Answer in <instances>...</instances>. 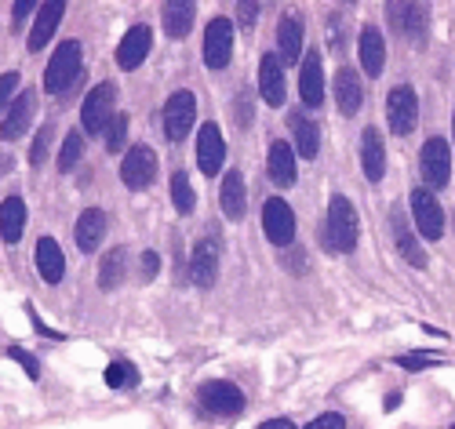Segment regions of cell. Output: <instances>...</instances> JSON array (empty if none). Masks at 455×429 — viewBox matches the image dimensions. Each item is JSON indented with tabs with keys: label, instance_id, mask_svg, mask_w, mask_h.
Listing matches in <instances>:
<instances>
[{
	"label": "cell",
	"instance_id": "6da1fadb",
	"mask_svg": "<svg viewBox=\"0 0 455 429\" xmlns=\"http://www.w3.org/2000/svg\"><path fill=\"white\" fill-rule=\"evenodd\" d=\"M80 63H84V48L77 40L58 44L48 70H44V91L48 95H66V91L80 80Z\"/></svg>",
	"mask_w": 455,
	"mask_h": 429
},
{
	"label": "cell",
	"instance_id": "7a4b0ae2",
	"mask_svg": "<svg viewBox=\"0 0 455 429\" xmlns=\"http://www.w3.org/2000/svg\"><path fill=\"white\" fill-rule=\"evenodd\" d=\"M357 211H353V204H350V197H343V193H336L328 200V229H324V237H328V244L324 248L328 251H343V255H350L353 248H357Z\"/></svg>",
	"mask_w": 455,
	"mask_h": 429
},
{
	"label": "cell",
	"instance_id": "3957f363",
	"mask_svg": "<svg viewBox=\"0 0 455 429\" xmlns=\"http://www.w3.org/2000/svg\"><path fill=\"white\" fill-rule=\"evenodd\" d=\"M113 106H117V84H95L91 87V95L84 99V106H80V124H84V135H106V128H109V120L117 116L113 113Z\"/></svg>",
	"mask_w": 455,
	"mask_h": 429
},
{
	"label": "cell",
	"instance_id": "277c9868",
	"mask_svg": "<svg viewBox=\"0 0 455 429\" xmlns=\"http://www.w3.org/2000/svg\"><path fill=\"white\" fill-rule=\"evenodd\" d=\"M197 404H200V411L211 415V418H233V415L245 411V393H240L233 382L215 379V382H204V386L197 389Z\"/></svg>",
	"mask_w": 455,
	"mask_h": 429
},
{
	"label": "cell",
	"instance_id": "5b68a950",
	"mask_svg": "<svg viewBox=\"0 0 455 429\" xmlns=\"http://www.w3.org/2000/svg\"><path fill=\"white\" fill-rule=\"evenodd\" d=\"M193 120H197V95L186 87H178L164 102V135L171 142H182L193 131Z\"/></svg>",
	"mask_w": 455,
	"mask_h": 429
},
{
	"label": "cell",
	"instance_id": "8992f818",
	"mask_svg": "<svg viewBox=\"0 0 455 429\" xmlns=\"http://www.w3.org/2000/svg\"><path fill=\"white\" fill-rule=\"evenodd\" d=\"M386 120H390V131L393 135H412L415 131V120H419V95L415 87L397 84L386 95Z\"/></svg>",
	"mask_w": 455,
	"mask_h": 429
},
{
	"label": "cell",
	"instance_id": "52a82bcc",
	"mask_svg": "<svg viewBox=\"0 0 455 429\" xmlns=\"http://www.w3.org/2000/svg\"><path fill=\"white\" fill-rule=\"evenodd\" d=\"M386 18L415 48L427 44V33H430V8L427 4H386Z\"/></svg>",
	"mask_w": 455,
	"mask_h": 429
},
{
	"label": "cell",
	"instance_id": "ba28073f",
	"mask_svg": "<svg viewBox=\"0 0 455 429\" xmlns=\"http://www.w3.org/2000/svg\"><path fill=\"white\" fill-rule=\"evenodd\" d=\"M120 178H124L128 190H149L157 178V153L149 146H132L124 153V161H120Z\"/></svg>",
	"mask_w": 455,
	"mask_h": 429
},
{
	"label": "cell",
	"instance_id": "9c48e42d",
	"mask_svg": "<svg viewBox=\"0 0 455 429\" xmlns=\"http://www.w3.org/2000/svg\"><path fill=\"white\" fill-rule=\"evenodd\" d=\"M230 55H233V22L215 15L204 29V66L223 70V66H230Z\"/></svg>",
	"mask_w": 455,
	"mask_h": 429
},
{
	"label": "cell",
	"instance_id": "30bf717a",
	"mask_svg": "<svg viewBox=\"0 0 455 429\" xmlns=\"http://www.w3.org/2000/svg\"><path fill=\"white\" fill-rule=\"evenodd\" d=\"M419 171H422L430 190H444L448 186V178H451V149H448L444 139H430L419 149Z\"/></svg>",
	"mask_w": 455,
	"mask_h": 429
},
{
	"label": "cell",
	"instance_id": "8fae6325",
	"mask_svg": "<svg viewBox=\"0 0 455 429\" xmlns=\"http://www.w3.org/2000/svg\"><path fill=\"white\" fill-rule=\"evenodd\" d=\"M412 219H415L419 233L427 240H441V233H444V211H441L437 197L427 186L412 190Z\"/></svg>",
	"mask_w": 455,
	"mask_h": 429
},
{
	"label": "cell",
	"instance_id": "7c38bea8",
	"mask_svg": "<svg viewBox=\"0 0 455 429\" xmlns=\"http://www.w3.org/2000/svg\"><path fill=\"white\" fill-rule=\"evenodd\" d=\"M262 229H266L269 244H277V248H288V244L295 240V214L281 197H273V200L262 204Z\"/></svg>",
	"mask_w": 455,
	"mask_h": 429
},
{
	"label": "cell",
	"instance_id": "4fadbf2b",
	"mask_svg": "<svg viewBox=\"0 0 455 429\" xmlns=\"http://www.w3.org/2000/svg\"><path fill=\"white\" fill-rule=\"evenodd\" d=\"M33 113H37V95L29 87L18 91V99L11 102L4 124H0V142H15L29 131V124H33Z\"/></svg>",
	"mask_w": 455,
	"mask_h": 429
},
{
	"label": "cell",
	"instance_id": "5bb4252c",
	"mask_svg": "<svg viewBox=\"0 0 455 429\" xmlns=\"http://www.w3.org/2000/svg\"><path fill=\"white\" fill-rule=\"evenodd\" d=\"M259 91H262L266 106H284L288 84H284V63H281V55L269 51V55L259 58Z\"/></svg>",
	"mask_w": 455,
	"mask_h": 429
},
{
	"label": "cell",
	"instance_id": "9a60e30c",
	"mask_svg": "<svg viewBox=\"0 0 455 429\" xmlns=\"http://www.w3.org/2000/svg\"><path fill=\"white\" fill-rule=\"evenodd\" d=\"M190 277L197 288H211L219 277V240H197L193 244V255H190Z\"/></svg>",
	"mask_w": 455,
	"mask_h": 429
},
{
	"label": "cell",
	"instance_id": "2e32d148",
	"mask_svg": "<svg viewBox=\"0 0 455 429\" xmlns=\"http://www.w3.org/2000/svg\"><path fill=\"white\" fill-rule=\"evenodd\" d=\"M226 161V139L219 131V124H204L197 135V168L204 175H219Z\"/></svg>",
	"mask_w": 455,
	"mask_h": 429
},
{
	"label": "cell",
	"instance_id": "e0dca14e",
	"mask_svg": "<svg viewBox=\"0 0 455 429\" xmlns=\"http://www.w3.org/2000/svg\"><path fill=\"white\" fill-rule=\"evenodd\" d=\"M149 48H154V33H149V26H132L124 33V40L117 44V66L128 70V73L139 70L146 63Z\"/></svg>",
	"mask_w": 455,
	"mask_h": 429
},
{
	"label": "cell",
	"instance_id": "ac0fdd59",
	"mask_svg": "<svg viewBox=\"0 0 455 429\" xmlns=\"http://www.w3.org/2000/svg\"><path fill=\"white\" fill-rule=\"evenodd\" d=\"M219 207L230 222H240L248 211V186H245V175L240 171H226L223 175V186H219Z\"/></svg>",
	"mask_w": 455,
	"mask_h": 429
},
{
	"label": "cell",
	"instance_id": "d6986e66",
	"mask_svg": "<svg viewBox=\"0 0 455 429\" xmlns=\"http://www.w3.org/2000/svg\"><path fill=\"white\" fill-rule=\"evenodd\" d=\"M73 240H77V248H80L84 255L99 251V244L106 240V211H102V207L80 211V219H77V226H73Z\"/></svg>",
	"mask_w": 455,
	"mask_h": 429
},
{
	"label": "cell",
	"instance_id": "ffe728a7",
	"mask_svg": "<svg viewBox=\"0 0 455 429\" xmlns=\"http://www.w3.org/2000/svg\"><path fill=\"white\" fill-rule=\"evenodd\" d=\"M299 95L310 109L324 102V70H321V51H310L299 66Z\"/></svg>",
	"mask_w": 455,
	"mask_h": 429
},
{
	"label": "cell",
	"instance_id": "44dd1931",
	"mask_svg": "<svg viewBox=\"0 0 455 429\" xmlns=\"http://www.w3.org/2000/svg\"><path fill=\"white\" fill-rule=\"evenodd\" d=\"M33 262H37V273L44 284H58L66 273V259H63V248H58L55 237H41L37 240V251H33Z\"/></svg>",
	"mask_w": 455,
	"mask_h": 429
},
{
	"label": "cell",
	"instance_id": "7402d4cb",
	"mask_svg": "<svg viewBox=\"0 0 455 429\" xmlns=\"http://www.w3.org/2000/svg\"><path fill=\"white\" fill-rule=\"evenodd\" d=\"M193 18H197V4L193 0H168L161 8V22H164V33L171 40H182L193 29Z\"/></svg>",
	"mask_w": 455,
	"mask_h": 429
},
{
	"label": "cell",
	"instance_id": "603a6c76",
	"mask_svg": "<svg viewBox=\"0 0 455 429\" xmlns=\"http://www.w3.org/2000/svg\"><path fill=\"white\" fill-rule=\"evenodd\" d=\"M63 15H66V4L63 0H48V4H41V11H37V22H33V29H29V51H41L48 40H51V33L58 29V22H63Z\"/></svg>",
	"mask_w": 455,
	"mask_h": 429
},
{
	"label": "cell",
	"instance_id": "cb8c5ba5",
	"mask_svg": "<svg viewBox=\"0 0 455 429\" xmlns=\"http://www.w3.org/2000/svg\"><path fill=\"white\" fill-rule=\"evenodd\" d=\"M360 168L368 175V182H379L386 175V149H382V135L375 128L360 131Z\"/></svg>",
	"mask_w": 455,
	"mask_h": 429
},
{
	"label": "cell",
	"instance_id": "d4e9b609",
	"mask_svg": "<svg viewBox=\"0 0 455 429\" xmlns=\"http://www.w3.org/2000/svg\"><path fill=\"white\" fill-rule=\"evenodd\" d=\"M266 171H269V178L277 182L281 190H288V186H295V153H291V146L288 142H269V153H266Z\"/></svg>",
	"mask_w": 455,
	"mask_h": 429
},
{
	"label": "cell",
	"instance_id": "484cf974",
	"mask_svg": "<svg viewBox=\"0 0 455 429\" xmlns=\"http://www.w3.org/2000/svg\"><path fill=\"white\" fill-rule=\"evenodd\" d=\"M390 226H393V240H397V251L415 266V269H427V251L419 248V240H415V233H412V226H408V219L393 207V214H390Z\"/></svg>",
	"mask_w": 455,
	"mask_h": 429
},
{
	"label": "cell",
	"instance_id": "4316f807",
	"mask_svg": "<svg viewBox=\"0 0 455 429\" xmlns=\"http://www.w3.org/2000/svg\"><path fill=\"white\" fill-rule=\"evenodd\" d=\"M336 102H339V113H343V116H353V113L360 109L364 87H360L357 70H350V66L339 70V77H336Z\"/></svg>",
	"mask_w": 455,
	"mask_h": 429
},
{
	"label": "cell",
	"instance_id": "83f0119b",
	"mask_svg": "<svg viewBox=\"0 0 455 429\" xmlns=\"http://www.w3.org/2000/svg\"><path fill=\"white\" fill-rule=\"evenodd\" d=\"M360 66L368 77H379L382 66H386V44H382V33L375 26L360 29Z\"/></svg>",
	"mask_w": 455,
	"mask_h": 429
},
{
	"label": "cell",
	"instance_id": "f1b7e54d",
	"mask_svg": "<svg viewBox=\"0 0 455 429\" xmlns=\"http://www.w3.org/2000/svg\"><path fill=\"white\" fill-rule=\"evenodd\" d=\"M277 51H281V63L284 66H295L302 58V22L295 15L281 18L277 22Z\"/></svg>",
	"mask_w": 455,
	"mask_h": 429
},
{
	"label": "cell",
	"instance_id": "f546056e",
	"mask_svg": "<svg viewBox=\"0 0 455 429\" xmlns=\"http://www.w3.org/2000/svg\"><path fill=\"white\" fill-rule=\"evenodd\" d=\"M291 135H295V149H299V157H306L314 161L317 153H321V128L314 124V120L306 113H291Z\"/></svg>",
	"mask_w": 455,
	"mask_h": 429
},
{
	"label": "cell",
	"instance_id": "4dcf8cb0",
	"mask_svg": "<svg viewBox=\"0 0 455 429\" xmlns=\"http://www.w3.org/2000/svg\"><path fill=\"white\" fill-rule=\"evenodd\" d=\"M22 233H26V200L8 197L0 204V237H4V244H18Z\"/></svg>",
	"mask_w": 455,
	"mask_h": 429
},
{
	"label": "cell",
	"instance_id": "1f68e13d",
	"mask_svg": "<svg viewBox=\"0 0 455 429\" xmlns=\"http://www.w3.org/2000/svg\"><path fill=\"white\" fill-rule=\"evenodd\" d=\"M124 277H128V248L106 251V259H102V266H99V288H102V291H113V288L124 284Z\"/></svg>",
	"mask_w": 455,
	"mask_h": 429
},
{
	"label": "cell",
	"instance_id": "d6a6232c",
	"mask_svg": "<svg viewBox=\"0 0 455 429\" xmlns=\"http://www.w3.org/2000/svg\"><path fill=\"white\" fill-rule=\"evenodd\" d=\"M171 200H175V211H178V214H193L197 193H193V186H190V175H186V171H175V175H171Z\"/></svg>",
	"mask_w": 455,
	"mask_h": 429
},
{
	"label": "cell",
	"instance_id": "836d02e7",
	"mask_svg": "<svg viewBox=\"0 0 455 429\" xmlns=\"http://www.w3.org/2000/svg\"><path fill=\"white\" fill-rule=\"evenodd\" d=\"M106 386L109 389H128V386H139V367L132 364V360H113L109 367H106Z\"/></svg>",
	"mask_w": 455,
	"mask_h": 429
},
{
	"label": "cell",
	"instance_id": "e575fe53",
	"mask_svg": "<svg viewBox=\"0 0 455 429\" xmlns=\"http://www.w3.org/2000/svg\"><path fill=\"white\" fill-rule=\"evenodd\" d=\"M84 157V135L80 131H70L66 142H63V153H58V171H73Z\"/></svg>",
	"mask_w": 455,
	"mask_h": 429
},
{
	"label": "cell",
	"instance_id": "d590c367",
	"mask_svg": "<svg viewBox=\"0 0 455 429\" xmlns=\"http://www.w3.org/2000/svg\"><path fill=\"white\" fill-rule=\"evenodd\" d=\"M124 139H128V116L117 113L109 120V128H106V149L109 153H120V149H124Z\"/></svg>",
	"mask_w": 455,
	"mask_h": 429
},
{
	"label": "cell",
	"instance_id": "8d00e7d4",
	"mask_svg": "<svg viewBox=\"0 0 455 429\" xmlns=\"http://www.w3.org/2000/svg\"><path fill=\"white\" fill-rule=\"evenodd\" d=\"M393 364L405 367V371H422V367H437L441 360L434 353H401V357H393Z\"/></svg>",
	"mask_w": 455,
	"mask_h": 429
},
{
	"label": "cell",
	"instance_id": "74e56055",
	"mask_svg": "<svg viewBox=\"0 0 455 429\" xmlns=\"http://www.w3.org/2000/svg\"><path fill=\"white\" fill-rule=\"evenodd\" d=\"M51 124H44L41 131H37V139H33V146H29V164L33 168H41L44 164V157H48V149H51Z\"/></svg>",
	"mask_w": 455,
	"mask_h": 429
},
{
	"label": "cell",
	"instance_id": "f35d334b",
	"mask_svg": "<svg viewBox=\"0 0 455 429\" xmlns=\"http://www.w3.org/2000/svg\"><path fill=\"white\" fill-rule=\"evenodd\" d=\"M233 113H237V128L248 131L252 116H255V106H252V91H237V102H233Z\"/></svg>",
	"mask_w": 455,
	"mask_h": 429
},
{
	"label": "cell",
	"instance_id": "ab89813d",
	"mask_svg": "<svg viewBox=\"0 0 455 429\" xmlns=\"http://www.w3.org/2000/svg\"><path fill=\"white\" fill-rule=\"evenodd\" d=\"M18 73H0V113H4L15 99H18Z\"/></svg>",
	"mask_w": 455,
	"mask_h": 429
},
{
	"label": "cell",
	"instance_id": "60d3db41",
	"mask_svg": "<svg viewBox=\"0 0 455 429\" xmlns=\"http://www.w3.org/2000/svg\"><path fill=\"white\" fill-rule=\"evenodd\" d=\"M8 357H11L15 364H22V367H26V375H29V379H41V360H37L33 353H29V349L11 346V349H8Z\"/></svg>",
	"mask_w": 455,
	"mask_h": 429
},
{
	"label": "cell",
	"instance_id": "b9f144b4",
	"mask_svg": "<svg viewBox=\"0 0 455 429\" xmlns=\"http://www.w3.org/2000/svg\"><path fill=\"white\" fill-rule=\"evenodd\" d=\"M255 22H259V4H255V0H240V4H237V26L245 29V33H252Z\"/></svg>",
	"mask_w": 455,
	"mask_h": 429
},
{
	"label": "cell",
	"instance_id": "7bdbcfd3",
	"mask_svg": "<svg viewBox=\"0 0 455 429\" xmlns=\"http://www.w3.org/2000/svg\"><path fill=\"white\" fill-rule=\"evenodd\" d=\"M33 11H41L37 0H15V4H11V22H15V29L26 26V18L33 15Z\"/></svg>",
	"mask_w": 455,
	"mask_h": 429
},
{
	"label": "cell",
	"instance_id": "ee69618b",
	"mask_svg": "<svg viewBox=\"0 0 455 429\" xmlns=\"http://www.w3.org/2000/svg\"><path fill=\"white\" fill-rule=\"evenodd\" d=\"M306 429H346V418L339 411H328V415H317Z\"/></svg>",
	"mask_w": 455,
	"mask_h": 429
},
{
	"label": "cell",
	"instance_id": "f6af8a7d",
	"mask_svg": "<svg viewBox=\"0 0 455 429\" xmlns=\"http://www.w3.org/2000/svg\"><path fill=\"white\" fill-rule=\"evenodd\" d=\"M26 313H29V320H33V331L41 335V339H63V335H58V331H51V327L41 320V313L33 310V305H26Z\"/></svg>",
	"mask_w": 455,
	"mask_h": 429
},
{
	"label": "cell",
	"instance_id": "bcb514c9",
	"mask_svg": "<svg viewBox=\"0 0 455 429\" xmlns=\"http://www.w3.org/2000/svg\"><path fill=\"white\" fill-rule=\"evenodd\" d=\"M157 269H161V255H157V251H142V277L154 281Z\"/></svg>",
	"mask_w": 455,
	"mask_h": 429
},
{
	"label": "cell",
	"instance_id": "7dc6e473",
	"mask_svg": "<svg viewBox=\"0 0 455 429\" xmlns=\"http://www.w3.org/2000/svg\"><path fill=\"white\" fill-rule=\"evenodd\" d=\"M259 429H295V422L291 418H266Z\"/></svg>",
	"mask_w": 455,
	"mask_h": 429
},
{
	"label": "cell",
	"instance_id": "c3c4849f",
	"mask_svg": "<svg viewBox=\"0 0 455 429\" xmlns=\"http://www.w3.org/2000/svg\"><path fill=\"white\" fill-rule=\"evenodd\" d=\"M288 266H291V273L299 277V273H302V255H299V251H295V255H288Z\"/></svg>",
	"mask_w": 455,
	"mask_h": 429
},
{
	"label": "cell",
	"instance_id": "681fc988",
	"mask_svg": "<svg viewBox=\"0 0 455 429\" xmlns=\"http://www.w3.org/2000/svg\"><path fill=\"white\" fill-rule=\"evenodd\" d=\"M382 404H386V411H393V408H401V393H390V396H386Z\"/></svg>",
	"mask_w": 455,
	"mask_h": 429
},
{
	"label": "cell",
	"instance_id": "f907efd6",
	"mask_svg": "<svg viewBox=\"0 0 455 429\" xmlns=\"http://www.w3.org/2000/svg\"><path fill=\"white\" fill-rule=\"evenodd\" d=\"M8 168H11V157H8L4 149H0V175H8Z\"/></svg>",
	"mask_w": 455,
	"mask_h": 429
},
{
	"label": "cell",
	"instance_id": "816d5d0a",
	"mask_svg": "<svg viewBox=\"0 0 455 429\" xmlns=\"http://www.w3.org/2000/svg\"><path fill=\"white\" fill-rule=\"evenodd\" d=\"M451 131H455V116H451Z\"/></svg>",
	"mask_w": 455,
	"mask_h": 429
},
{
	"label": "cell",
	"instance_id": "f5cc1de1",
	"mask_svg": "<svg viewBox=\"0 0 455 429\" xmlns=\"http://www.w3.org/2000/svg\"><path fill=\"white\" fill-rule=\"evenodd\" d=\"M451 429H455V422H451Z\"/></svg>",
	"mask_w": 455,
	"mask_h": 429
}]
</instances>
